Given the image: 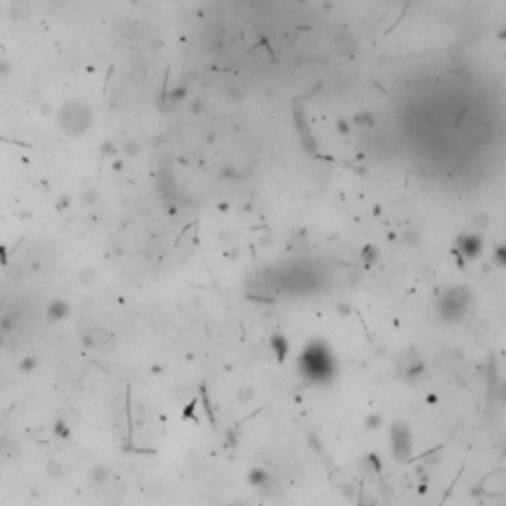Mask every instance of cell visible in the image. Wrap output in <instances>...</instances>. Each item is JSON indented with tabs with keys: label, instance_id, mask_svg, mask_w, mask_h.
Wrapping results in <instances>:
<instances>
[{
	"label": "cell",
	"instance_id": "obj_1",
	"mask_svg": "<svg viewBox=\"0 0 506 506\" xmlns=\"http://www.w3.org/2000/svg\"><path fill=\"white\" fill-rule=\"evenodd\" d=\"M301 366L305 376L312 382H327L334 372V360L322 342H312L303 354Z\"/></svg>",
	"mask_w": 506,
	"mask_h": 506
},
{
	"label": "cell",
	"instance_id": "obj_2",
	"mask_svg": "<svg viewBox=\"0 0 506 506\" xmlns=\"http://www.w3.org/2000/svg\"><path fill=\"white\" fill-rule=\"evenodd\" d=\"M111 338V332H105V331H97V329H87L81 332L79 336V342L83 344V348H97V346H103L107 344Z\"/></svg>",
	"mask_w": 506,
	"mask_h": 506
},
{
	"label": "cell",
	"instance_id": "obj_3",
	"mask_svg": "<svg viewBox=\"0 0 506 506\" xmlns=\"http://www.w3.org/2000/svg\"><path fill=\"white\" fill-rule=\"evenodd\" d=\"M391 441H393V453L397 457H406L408 451H409V437H408V431H406V425H395V429L391 431Z\"/></svg>",
	"mask_w": 506,
	"mask_h": 506
},
{
	"label": "cell",
	"instance_id": "obj_4",
	"mask_svg": "<svg viewBox=\"0 0 506 506\" xmlns=\"http://www.w3.org/2000/svg\"><path fill=\"white\" fill-rule=\"evenodd\" d=\"M46 314H48V318H50L52 322H58V320H63V318L69 314V307H67V303H63V301H54V303L48 305Z\"/></svg>",
	"mask_w": 506,
	"mask_h": 506
},
{
	"label": "cell",
	"instance_id": "obj_5",
	"mask_svg": "<svg viewBox=\"0 0 506 506\" xmlns=\"http://www.w3.org/2000/svg\"><path fill=\"white\" fill-rule=\"evenodd\" d=\"M89 479L95 483V485H103L111 479V468L105 467V465H95L91 471H89Z\"/></svg>",
	"mask_w": 506,
	"mask_h": 506
},
{
	"label": "cell",
	"instance_id": "obj_6",
	"mask_svg": "<svg viewBox=\"0 0 506 506\" xmlns=\"http://www.w3.org/2000/svg\"><path fill=\"white\" fill-rule=\"evenodd\" d=\"M46 473H48L52 479H61V477L65 475V468H63V465H61L59 461L52 459V461H48V465H46Z\"/></svg>",
	"mask_w": 506,
	"mask_h": 506
},
{
	"label": "cell",
	"instance_id": "obj_7",
	"mask_svg": "<svg viewBox=\"0 0 506 506\" xmlns=\"http://www.w3.org/2000/svg\"><path fill=\"white\" fill-rule=\"evenodd\" d=\"M52 431H54V435H56L58 439H69V435H71V429H69V425H67L63 419H58V421L54 423Z\"/></svg>",
	"mask_w": 506,
	"mask_h": 506
},
{
	"label": "cell",
	"instance_id": "obj_8",
	"mask_svg": "<svg viewBox=\"0 0 506 506\" xmlns=\"http://www.w3.org/2000/svg\"><path fill=\"white\" fill-rule=\"evenodd\" d=\"M36 366H38V360H36L34 356H26V358L20 360L18 370H20L22 374H32V372L36 370Z\"/></svg>",
	"mask_w": 506,
	"mask_h": 506
},
{
	"label": "cell",
	"instance_id": "obj_9",
	"mask_svg": "<svg viewBox=\"0 0 506 506\" xmlns=\"http://www.w3.org/2000/svg\"><path fill=\"white\" fill-rule=\"evenodd\" d=\"M14 327H16V324H14V318H12L10 314H6V316L0 318V331H2L4 334H10V332L14 331Z\"/></svg>",
	"mask_w": 506,
	"mask_h": 506
},
{
	"label": "cell",
	"instance_id": "obj_10",
	"mask_svg": "<svg viewBox=\"0 0 506 506\" xmlns=\"http://www.w3.org/2000/svg\"><path fill=\"white\" fill-rule=\"evenodd\" d=\"M273 346H275V352H279V358H283L285 352H287V342H285V338H283V336H277V338L273 340Z\"/></svg>",
	"mask_w": 506,
	"mask_h": 506
},
{
	"label": "cell",
	"instance_id": "obj_11",
	"mask_svg": "<svg viewBox=\"0 0 506 506\" xmlns=\"http://www.w3.org/2000/svg\"><path fill=\"white\" fill-rule=\"evenodd\" d=\"M8 449H12V441L6 437H0V453H6Z\"/></svg>",
	"mask_w": 506,
	"mask_h": 506
},
{
	"label": "cell",
	"instance_id": "obj_12",
	"mask_svg": "<svg viewBox=\"0 0 506 506\" xmlns=\"http://www.w3.org/2000/svg\"><path fill=\"white\" fill-rule=\"evenodd\" d=\"M4 336H6V334H4V332H2V331H0V346H4V344H6V340H4Z\"/></svg>",
	"mask_w": 506,
	"mask_h": 506
}]
</instances>
